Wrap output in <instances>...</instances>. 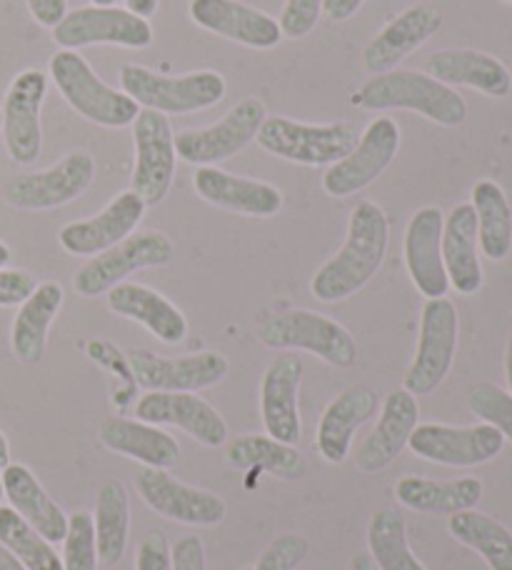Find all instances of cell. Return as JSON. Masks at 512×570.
Returning <instances> with one entry per match:
<instances>
[{"label": "cell", "instance_id": "6da1fadb", "mask_svg": "<svg viewBox=\"0 0 512 570\" xmlns=\"http://www.w3.org/2000/svg\"><path fill=\"white\" fill-rule=\"evenodd\" d=\"M387 243H391V223L385 210L373 200H361L347 220V236L343 248L315 271L311 281L313 298L321 303L347 301L381 271Z\"/></svg>", "mask_w": 512, "mask_h": 570}, {"label": "cell", "instance_id": "7a4b0ae2", "mask_svg": "<svg viewBox=\"0 0 512 570\" xmlns=\"http://www.w3.org/2000/svg\"><path fill=\"white\" fill-rule=\"evenodd\" d=\"M353 106L361 110H413L445 128L463 126L467 118L465 98L420 70L395 68L367 78L353 94Z\"/></svg>", "mask_w": 512, "mask_h": 570}, {"label": "cell", "instance_id": "3957f363", "mask_svg": "<svg viewBox=\"0 0 512 570\" xmlns=\"http://www.w3.org/2000/svg\"><path fill=\"white\" fill-rule=\"evenodd\" d=\"M120 90L138 106L163 116H186L213 108L225 98V78L215 70H193L186 76H163L146 66L122 63Z\"/></svg>", "mask_w": 512, "mask_h": 570}, {"label": "cell", "instance_id": "277c9868", "mask_svg": "<svg viewBox=\"0 0 512 570\" xmlns=\"http://www.w3.org/2000/svg\"><path fill=\"white\" fill-rule=\"evenodd\" d=\"M258 338L273 351H303L335 368H351L357 361V343L331 315L295 308L275 313L258 325Z\"/></svg>", "mask_w": 512, "mask_h": 570}, {"label": "cell", "instance_id": "5b68a950", "mask_svg": "<svg viewBox=\"0 0 512 570\" xmlns=\"http://www.w3.org/2000/svg\"><path fill=\"white\" fill-rule=\"evenodd\" d=\"M50 78H53L66 104L100 128H126L138 118L140 106L122 90L102 83L88 60L78 50H58L50 58Z\"/></svg>", "mask_w": 512, "mask_h": 570}, {"label": "cell", "instance_id": "8992f818", "mask_svg": "<svg viewBox=\"0 0 512 570\" xmlns=\"http://www.w3.org/2000/svg\"><path fill=\"white\" fill-rule=\"evenodd\" d=\"M357 140L361 130L353 124L311 126L288 116H268L255 136V142L265 153L307 168L333 166L357 146Z\"/></svg>", "mask_w": 512, "mask_h": 570}, {"label": "cell", "instance_id": "52a82bcc", "mask_svg": "<svg viewBox=\"0 0 512 570\" xmlns=\"http://www.w3.org/2000/svg\"><path fill=\"white\" fill-rule=\"evenodd\" d=\"M176 256L173 240L160 230H136L126 240L88 258L76 271L73 288L83 298H98V295L116 288L128 276L146 268H163Z\"/></svg>", "mask_w": 512, "mask_h": 570}, {"label": "cell", "instance_id": "ba28073f", "mask_svg": "<svg viewBox=\"0 0 512 570\" xmlns=\"http://www.w3.org/2000/svg\"><path fill=\"white\" fill-rule=\"evenodd\" d=\"M460 318L453 301L430 298L420 313V335L415 358L403 379V389L413 395L437 391L453 368L457 351Z\"/></svg>", "mask_w": 512, "mask_h": 570}, {"label": "cell", "instance_id": "9c48e42d", "mask_svg": "<svg viewBox=\"0 0 512 570\" xmlns=\"http://www.w3.org/2000/svg\"><path fill=\"white\" fill-rule=\"evenodd\" d=\"M265 118H268V108H265L260 98H243L218 124L208 128L180 130L176 136L178 158L198 168L218 166L223 160H230L250 146Z\"/></svg>", "mask_w": 512, "mask_h": 570}, {"label": "cell", "instance_id": "30bf717a", "mask_svg": "<svg viewBox=\"0 0 512 570\" xmlns=\"http://www.w3.org/2000/svg\"><path fill=\"white\" fill-rule=\"evenodd\" d=\"M93 178L96 158L86 150H73L46 170L10 178L3 200L16 210H53L83 196Z\"/></svg>", "mask_w": 512, "mask_h": 570}, {"label": "cell", "instance_id": "8fae6325", "mask_svg": "<svg viewBox=\"0 0 512 570\" xmlns=\"http://www.w3.org/2000/svg\"><path fill=\"white\" fill-rule=\"evenodd\" d=\"M132 148H136V168H132L130 190L146 206H158L168 198L178 166L176 136L168 116L140 108L138 118L132 120Z\"/></svg>", "mask_w": 512, "mask_h": 570}, {"label": "cell", "instance_id": "7c38bea8", "mask_svg": "<svg viewBox=\"0 0 512 570\" xmlns=\"http://www.w3.org/2000/svg\"><path fill=\"white\" fill-rule=\"evenodd\" d=\"M53 40L60 50H78L88 46L148 48L152 43V26L146 18L118 6H83L68 10L53 28Z\"/></svg>", "mask_w": 512, "mask_h": 570}, {"label": "cell", "instance_id": "4fadbf2b", "mask_svg": "<svg viewBox=\"0 0 512 570\" xmlns=\"http://www.w3.org/2000/svg\"><path fill=\"white\" fill-rule=\"evenodd\" d=\"M401 150V126L393 118H375L361 134L357 146L343 160L327 166L323 190L331 198H351L391 168Z\"/></svg>", "mask_w": 512, "mask_h": 570}, {"label": "cell", "instance_id": "5bb4252c", "mask_svg": "<svg viewBox=\"0 0 512 570\" xmlns=\"http://www.w3.org/2000/svg\"><path fill=\"white\" fill-rule=\"evenodd\" d=\"M505 438L493 425H445L417 423L407 448L423 461L447 468H475L503 453Z\"/></svg>", "mask_w": 512, "mask_h": 570}, {"label": "cell", "instance_id": "9a60e30c", "mask_svg": "<svg viewBox=\"0 0 512 570\" xmlns=\"http://www.w3.org/2000/svg\"><path fill=\"white\" fill-rule=\"evenodd\" d=\"M136 491L152 513L183 525H218L228 515L220 495L178 481L166 468L142 465L136 473Z\"/></svg>", "mask_w": 512, "mask_h": 570}, {"label": "cell", "instance_id": "2e32d148", "mask_svg": "<svg viewBox=\"0 0 512 570\" xmlns=\"http://www.w3.org/2000/svg\"><path fill=\"white\" fill-rule=\"evenodd\" d=\"M48 94V76L38 68H26L10 80L3 100V134L8 156L18 166H30L43 150V128H40V108Z\"/></svg>", "mask_w": 512, "mask_h": 570}, {"label": "cell", "instance_id": "e0dca14e", "mask_svg": "<svg viewBox=\"0 0 512 570\" xmlns=\"http://www.w3.org/2000/svg\"><path fill=\"white\" fill-rule=\"evenodd\" d=\"M128 365L132 379L146 391L196 393L218 385L230 373V363L218 351H200L180 358H166L148 351H130Z\"/></svg>", "mask_w": 512, "mask_h": 570}, {"label": "cell", "instance_id": "ac0fdd59", "mask_svg": "<svg viewBox=\"0 0 512 570\" xmlns=\"http://www.w3.org/2000/svg\"><path fill=\"white\" fill-rule=\"evenodd\" d=\"M136 419L150 425H173L205 448L228 443V423L198 393L148 391L136 403Z\"/></svg>", "mask_w": 512, "mask_h": 570}, {"label": "cell", "instance_id": "d6986e66", "mask_svg": "<svg viewBox=\"0 0 512 570\" xmlns=\"http://www.w3.org/2000/svg\"><path fill=\"white\" fill-rule=\"evenodd\" d=\"M146 203L132 190H122L112 198L98 216L86 220H73L60 228L58 243L70 256L93 258L98 253L108 250L116 243L126 240L136 233L142 216H146Z\"/></svg>", "mask_w": 512, "mask_h": 570}, {"label": "cell", "instance_id": "ffe728a7", "mask_svg": "<svg viewBox=\"0 0 512 570\" xmlns=\"http://www.w3.org/2000/svg\"><path fill=\"white\" fill-rule=\"evenodd\" d=\"M303 361L298 353L285 351L275 358L260 381V419L270 438L288 445H298L303 438L301 393Z\"/></svg>", "mask_w": 512, "mask_h": 570}, {"label": "cell", "instance_id": "44dd1931", "mask_svg": "<svg viewBox=\"0 0 512 570\" xmlns=\"http://www.w3.org/2000/svg\"><path fill=\"white\" fill-rule=\"evenodd\" d=\"M417 423V395L405 389L387 393L381 409V419H377L373 431L355 448L357 471L381 473L387 465H393L397 461V455L407 448L410 435H413Z\"/></svg>", "mask_w": 512, "mask_h": 570}, {"label": "cell", "instance_id": "7402d4cb", "mask_svg": "<svg viewBox=\"0 0 512 570\" xmlns=\"http://www.w3.org/2000/svg\"><path fill=\"white\" fill-rule=\"evenodd\" d=\"M443 223L445 216L437 206H425L410 218L403 250L407 276L425 298H445L450 281L443 263Z\"/></svg>", "mask_w": 512, "mask_h": 570}, {"label": "cell", "instance_id": "603a6c76", "mask_svg": "<svg viewBox=\"0 0 512 570\" xmlns=\"http://www.w3.org/2000/svg\"><path fill=\"white\" fill-rule=\"evenodd\" d=\"M193 23L233 43L270 50L283 40L278 20L240 0H190Z\"/></svg>", "mask_w": 512, "mask_h": 570}, {"label": "cell", "instance_id": "cb8c5ba5", "mask_svg": "<svg viewBox=\"0 0 512 570\" xmlns=\"http://www.w3.org/2000/svg\"><path fill=\"white\" fill-rule=\"evenodd\" d=\"M440 28H443L440 10L425 3L410 6L363 48V68L371 76L391 73L401 60L425 46Z\"/></svg>", "mask_w": 512, "mask_h": 570}, {"label": "cell", "instance_id": "d4e9b609", "mask_svg": "<svg viewBox=\"0 0 512 570\" xmlns=\"http://www.w3.org/2000/svg\"><path fill=\"white\" fill-rule=\"evenodd\" d=\"M193 188L198 196L220 210L238 213L248 218H273L283 210L280 188L265 180L233 176L215 166H203L193 176Z\"/></svg>", "mask_w": 512, "mask_h": 570}, {"label": "cell", "instance_id": "484cf974", "mask_svg": "<svg viewBox=\"0 0 512 570\" xmlns=\"http://www.w3.org/2000/svg\"><path fill=\"white\" fill-rule=\"evenodd\" d=\"M377 411V395L365 385H353L327 403L315 431V448L325 463L341 465L353 453L357 428L367 423Z\"/></svg>", "mask_w": 512, "mask_h": 570}, {"label": "cell", "instance_id": "4316f807", "mask_svg": "<svg viewBox=\"0 0 512 570\" xmlns=\"http://www.w3.org/2000/svg\"><path fill=\"white\" fill-rule=\"evenodd\" d=\"M108 308L120 318L136 321L150 335H156L160 343L176 345L188 335V318L183 315L176 303H170L166 295L148 288L142 283L122 281L108 293Z\"/></svg>", "mask_w": 512, "mask_h": 570}, {"label": "cell", "instance_id": "83f0119b", "mask_svg": "<svg viewBox=\"0 0 512 570\" xmlns=\"http://www.w3.org/2000/svg\"><path fill=\"white\" fill-rule=\"evenodd\" d=\"M425 73L445 86H467L490 98H505L512 90L510 70L495 56L475 48L435 50L425 60Z\"/></svg>", "mask_w": 512, "mask_h": 570}, {"label": "cell", "instance_id": "f1b7e54d", "mask_svg": "<svg viewBox=\"0 0 512 570\" xmlns=\"http://www.w3.org/2000/svg\"><path fill=\"white\" fill-rule=\"evenodd\" d=\"M98 441L110 453L130 458L148 468H173L180 458V445L170 433L158 425L142 423L138 419H120L110 415L98 428Z\"/></svg>", "mask_w": 512, "mask_h": 570}, {"label": "cell", "instance_id": "f546056e", "mask_svg": "<svg viewBox=\"0 0 512 570\" xmlns=\"http://www.w3.org/2000/svg\"><path fill=\"white\" fill-rule=\"evenodd\" d=\"M397 503L420 515H453L473 511L483 498V481L475 475H463L455 481H433L423 475H403L395 483Z\"/></svg>", "mask_w": 512, "mask_h": 570}, {"label": "cell", "instance_id": "4dcf8cb0", "mask_svg": "<svg viewBox=\"0 0 512 570\" xmlns=\"http://www.w3.org/2000/svg\"><path fill=\"white\" fill-rule=\"evenodd\" d=\"M477 218L470 203H460L443 223V263L447 281L460 295L483 288V266L477 256Z\"/></svg>", "mask_w": 512, "mask_h": 570}, {"label": "cell", "instance_id": "1f68e13d", "mask_svg": "<svg viewBox=\"0 0 512 570\" xmlns=\"http://www.w3.org/2000/svg\"><path fill=\"white\" fill-rule=\"evenodd\" d=\"M3 493L10 508L30 523L50 543H60L68 531V515L53 498L46 493L38 478L20 463H8L3 468Z\"/></svg>", "mask_w": 512, "mask_h": 570}, {"label": "cell", "instance_id": "d6a6232c", "mask_svg": "<svg viewBox=\"0 0 512 570\" xmlns=\"http://www.w3.org/2000/svg\"><path fill=\"white\" fill-rule=\"evenodd\" d=\"M63 305V285L56 281L38 283L36 291L20 303L13 328H10V348L20 363H38L46 355L48 331Z\"/></svg>", "mask_w": 512, "mask_h": 570}, {"label": "cell", "instance_id": "836d02e7", "mask_svg": "<svg viewBox=\"0 0 512 570\" xmlns=\"http://www.w3.org/2000/svg\"><path fill=\"white\" fill-rule=\"evenodd\" d=\"M93 523L100 566H118L130 538V493L126 483L110 478L98 488Z\"/></svg>", "mask_w": 512, "mask_h": 570}, {"label": "cell", "instance_id": "e575fe53", "mask_svg": "<svg viewBox=\"0 0 512 570\" xmlns=\"http://www.w3.org/2000/svg\"><path fill=\"white\" fill-rule=\"evenodd\" d=\"M477 218V246L493 263L505 261L512 250V210L505 190L495 180H477L473 203Z\"/></svg>", "mask_w": 512, "mask_h": 570}, {"label": "cell", "instance_id": "d590c367", "mask_svg": "<svg viewBox=\"0 0 512 570\" xmlns=\"http://www.w3.org/2000/svg\"><path fill=\"white\" fill-rule=\"evenodd\" d=\"M447 531L457 543L483 558L490 570H512V533L493 515L480 513L475 508L453 513Z\"/></svg>", "mask_w": 512, "mask_h": 570}, {"label": "cell", "instance_id": "8d00e7d4", "mask_svg": "<svg viewBox=\"0 0 512 570\" xmlns=\"http://www.w3.org/2000/svg\"><path fill=\"white\" fill-rule=\"evenodd\" d=\"M367 553L381 570H427L407 541L405 515L395 508H381L367 523Z\"/></svg>", "mask_w": 512, "mask_h": 570}, {"label": "cell", "instance_id": "74e56055", "mask_svg": "<svg viewBox=\"0 0 512 570\" xmlns=\"http://www.w3.org/2000/svg\"><path fill=\"white\" fill-rule=\"evenodd\" d=\"M228 463L235 468H260L278 478H298L305 471L298 448L260 433L235 438L228 445Z\"/></svg>", "mask_w": 512, "mask_h": 570}, {"label": "cell", "instance_id": "f35d334b", "mask_svg": "<svg viewBox=\"0 0 512 570\" xmlns=\"http://www.w3.org/2000/svg\"><path fill=\"white\" fill-rule=\"evenodd\" d=\"M0 543L26 566V570H63V561L53 543L46 541L13 508H0Z\"/></svg>", "mask_w": 512, "mask_h": 570}, {"label": "cell", "instance_id": "ab89813d", "mask_svg": "<svg viewBox=\"0 0 512 570\" xmlns=\"http://www.w3.org/2000/svg\"><path fill=\"white\" fill-rule=\"evenodd\" d=\"M66 551H63V570H98V546H96V523L88 511H76L68 515L66 531Z\"/></svg>", "mask_w": 512, "mask_h": 570}, {"label": "cell", "instance_id": "60d3db41", "mask_svg": "<svg viewBox=\"0 0 512 570\" xmlns=\"http://www.w3.org/2000/svg\"><path fill=\"white\" fill-rule=\"evenodd\" d=\"M467 409L473 411L475 419L495 431L503 433L505 441L512 443V395L495 383H475L467 391Z\"/></svg>", "mask_w": 512, "mask_h": 570}, {"label": "cell", "instance_id": "b9f144b4", "mask_svg": "<svg viewBox=\"0 0 512 570\" xmlns=\"http://www.w3.org/2000/svg\"><path fill=\"white\" fill-rule=\"evenodd\" d=\"M307 551H311L307 538L298 533L278 535L268 548H265L258 563H255V570H295L303 563Z\"/></svg>", "mask_w": 512, "mask_h": 570}, {"label": "cell", "instance_id": "7bdbcfd3", "mask_svg": "<svg viewBox=\"0 0 512 570\" xmlns=\"http://www.w3.org/2000/svg\"><path fill=\"white\" fill-rule=\"evenodd\" d=\"M323 13V0H285L278 26L283 38L301 40L311 36Z\"/></svg>", "mask_w": 512, "mask_h": 570}, {"label": "cell", "instance_id": "ee69618b", "mask_svg": "<svg viewBox=\"0 0 512 570\" xmlns=\"http://www.w3.org/2000/svg\"><path fill=\"white\" fill-rule=\"evenodd\" d=\"M136 570H173L170 546L163 533H148L136 553Z\"/></svg>", "mask_w": 512, "mask_h": 570}, {"label": "cell", "instance_id": "f6af8a7d", "mask_svg": "<svg viewBox=\"0 0 512 570\" xmlns=\"http://www.w3.org/2000/svg\"><path fill=\"white\" fill-rule=\"evenodd\" d=\"M36 278L26 271L0 268V308L20 305L36 291Z\"/></svg>", "mask_w": 512, "mask_h": 570}, {"label": "cell", "instance_id": "bcb514c9", "mask_svg": "<svg viewBox=\"0 0 512 570\" xmlns=\"http://www.w3.org/2000/svg\"><path fill=\"white\" fill-rule=\"evenodd\" d=\"M170 561L173 570H208L200 535H183L176 546H170Z\"/></svg>", "mask_w": 512, "mask_h": 570}, {"label": "cell", "instance_id": "7dc6e473", "mask_svg": "<svg viewBox=\"0 0 512 570\" xmlns=\"http://www.w3.org/2000/svg\"><path fill=\"white\" fill-rule=\"evenodd\" d=\"M30 16L38 26L53 30L68 13V0H26Z\"/></svg>", "mask_w": 512, "mask_h": 570}, {"label": "cell", "instance_id": "c3c4849f", "mask_svg": "<svg viewBox=\"0 0 512 570\" xmlns=\"http://www.w3.org/2000/svg\"><path fill=\"white\" fill-rule=\"evenodd\" d=\"M363 3L365 0H323V13L333 23H345V20H351L363 8Z\"/></svg>", "mask_w": 512, "mask_h": 570}, {"label": "cell", "instance_id": "681fc988", "mask_svg": "<svg viewBox=\"0 0 512 570\" xmlns=\"http://www.w3.org/2000/svg\"><path fill=\"white\" fill-rule=\"evenodd\" d=\"M126 8L130 10V13H136V16L148 20L150 16H156L158 0H126Z\"/></svg>", "mask_w": 512, "mask_h": 570}, {"label": "cell", "instance_id": "f907efd6", "mask_svg": "<svg viewBox=\"0 0 512 570\" xmlns=\"http://www.w3.org/2000/svg\"><path fill=\"white\" fill-rule=\"evenodd\" d=\"M0 570H26V566L3 543H0Z\"/></svg>", "mask_w": 512, "mask_h": 570}, {"label": "cell", "instance_id": "816d5d0a", "mask_svg": "<svg viewBox=\"0 0 512 570\" xmlns=\"http://www.w3.org/2000/svg\"><path fill=\"white\" fill-rule=\"evenodd\" d=\"M347 570H381V568L375 566L371 553H355L351 566H347Z\"/></svg>", "mask_w": 512, "mask_h": 570}, {"label": "cell", "instance_id": "f5cc1de1", "mask_svg": "<svg viewBox=\"0 0 512 570\" xmlns=\"http://www.w3.org/2000/svg\"><path fill=\"white\" fill-rule=\"evenodd\" d=\"M10 463V445H8V438L0 431V471Z\"/></svg>", "mask_w": 512, "mask_h": 570}, {"label": "cell", "instance_id": "db71d44e", "mask_svg": "<svg viewBox=\"0 0 512 570\" xmlns=\"http://www.w3.org/2000/svg\"><path fill=\"white\" fill-rule=\"evenodd\" d=\"M505 375H508V389L512 395V333L508 338V351H505Z\"/></svg>", "mask_w": 512, "mask_h": 570}, {"label": "cell", "instance_id": "11a10c76", "mask_svg": "<svg viewBox=\"0 0 512 570\" xmlns=\"http://www.w3.org/2000/svg\"><path fill=\"white\" fill-rule=\"evenodd\" d=\"M8 261H10V248L6 246L3 240H0V268H6Z\"/></svg>", "mask_w": 512, "mask_h": 570}, {"label": "cell", "instance_id": "9f6ffc18", "mask_svg": "<svg viewBox=\"0 0 512 570\" xmlns=\"http://www.w3.org/2000/svg\"><path fill=\"white\" fill-rule=\"evenodd\" d=\"M93 6H116V0H93Z\"/></svg>", "mask_w": 512, "mask_h": 570}, {"label": "cell", "instance_id": "6f0895ef", "mask_svg": "<svg viewBox=\"0 0 512 570\" xmlns=\"http://www.w3.org/2000/svg\"><path fill=\"white\" fill-rule=\"evenodd\" d=\"M3 495H6L3 493V478H0V501H3Z\"/></svg>", "mask_w": 512, "mask_h": 570}, {"label": "cell", "instance_id": "680465c9", "mask_svg": "<svg viewBox=\"0 0 512 570\" xmlns=\"http://www.w3.org/2000/svg\"><path fill=\"white\" fill-rule=\"evenodd\" d=\"M0 128H3V116H0Z\"/></svg>", "mask_w": 512, "mask_h": 570}, {"label": "cell", "instance_id": "91938a15", "mask_svg": "<svg viewBox=\"0 0 512 570\" xmlns=\"http://www.w3.org/2000/svg\"><path fill=\"white\" fill-rule=\"evenodd\" d=\"M505 3H510V6H512V0H505Z\"/></svg>", "mask_w": 512, "mask_h": 570}]
</instances>
